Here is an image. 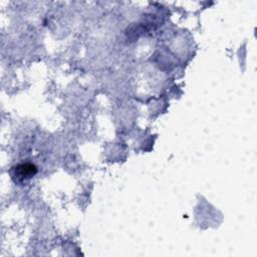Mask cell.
Masks as SVG:
<instances>
[{
  "label": "cell",
  "mask_w": 257,
  "mask_h": 257,
  "mask_svg": "<svg viewBox=\"0 0 257 257\" xmlns=\"http://www.w3.org/2000/svg\"><path fill=\"white\" fill-rule=\"evenodd\" d=\"M37 173V168L31 163L18 164L12 170V177L15 182L22 183L31 179Z\"/></svg>",
  "instance_id": "cell-1"
}]
</instances>
